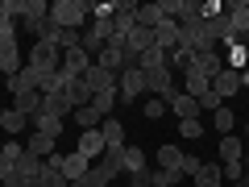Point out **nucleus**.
Segmentation results:
<instances>
[{"label":"nucleus","mask_w":249,"mask_h":187,"mask_svg":"<svg viewBox=\"0 0 249 187\" xmlns=\"http://www.w3.org/2000/svg\"><path fill=\"white\" fill-rule=\"evenodd\" d=\"M50 21L58 29H88V21H91V0H54L50 4Z\"/></svg>","instance_id":"f257e3e1"},{"label":"nucleus","mask_w":249,"mask_h":187,"mask_svg":"<svg viewBox=\"0 0 249 187\" xmlns=\"http://www.w3.org/2000/svg\"><path fill=\"white\" fill-rule=\"evenodd\" d=\"M145 92H150V88H145V71H142V67H129V71H121V88H116L121 104H137Z\"/></svg>","instance_id":"f03ea898"},{"label":"nucleus","mask_w":249,"mask_h":187,"mask_svg":"<svg viewBox=\"0 0 249 187\" xmlns=\"http://www.w3.org/2000/svg\"><path fill=\"white\" fill-rule=\"evenodd\" d=\"M145 88H150V92H154L158 100H166V104H170V100L178 96V92H183V88H178V79H175V71H170V67H158V71H150V75H145Z\"/></svg>","instance_id":"7ed1b4c3"},{"label":"nucleus","mask_w":249,"mask_h":187,"mask_svg":"<svg viewBox=\"0 0 249 187\" xmlns=\"http://www.w3.org/2000/svg\"><path fill=\"white\" fill-rule=\"evenodd\" d=\"M83 83H88L91 96H100V92H116V88H121V75L108 71V67H100V62H91L88 75H83Z\"/></svg>","instance_id":"20e7f679"},{"label":"nucleus","mask_w":249,"mask_h":187,"mask_svg":"<svg viewBox=\"0 0 249 187\" xmlns=\"http://www.w3.org/2000/svg\"><path fill=\"white\" fill-rule=\"evenodd\" d=\"M46 21H50V4H46V0H25V17H21V29H25V34H34V37H42Z\"/></svg>","instance_id":"39448f33"},{"label":"nucleus","mask_w":249,"mask_h":187,"mask_svg":"<svg viewBox=\"0 0 249 187\" xmlns=\"http://www.w3.org/2000/svg\"><path fill=\"white\" fill-rule=\"evenodd\" d=\"M29 67L34 71H58V46L54 42H34L29 46Z\"/></svg>","instance_id":"423d86ee"},{"label":"nucleus","mask_w":249,"mask_h":187,"mask_svg":"<svg viewBox=\"0 0 249 187\" xmlns=\"http://www.w3.org/2000/svg\"><path fill=\"white\" fill-rule=\"evenodd\" d=\"M204 34H208V42L220 50V42H232V21H229V13H216V17H204Z\"/></svg>","instance_id":"0eeeda50"},{"label":"nucleus","mask_w":249,"mask_h":187,"mask_svg":"<svg viewBox=\"0 0 249 187\" xmlns=\"http://www.w3.org/2000/svg\"><path fill=\"white\" fill-rule=\"evenodd\" d=\"M34 183H37V187H71L67 179H62V154H54V158H42V170H37Z\"/></svg>","instance_id":"6e6552de"},{"label":"nucleus","mask_w":249,"mask_h":187,"mask_svg":"<svg viewBox=\"0 0 249 187\" xmlns=\"http://www.w3.org/2000/svg\"><path fill=\"white\" fill-rule=\"evenodd\" d=\"M0 71L9 75V79L21 71V42L17 37H0Z\"/></svg>","instance_id":"1a4fd4ad"},{"label":"nucleus","mask_w":249,"mask_h":187,"mask_svg":"<svg viewBox=\"0 0 249 187\" xmlns=\"http://www.w3.org/2000/svg\"><path fill=\"white\" fill-rule=\"evenodd\" d=\"M212 92H216V96L224 100V104H229V100H232V96L241 92V71H232V67H224V71H220V75L212 79Z\"/></svg>","instance_id":"9d476101"},{"label":"nucleus","mask_w":249,"mask_h":187,"mask_svg":"<svg viewBox=\"0 0 249 187\" xmlns=\"http://www.w3.org/2000/svg\"><path fill=\"white\" fill-rule=\"evenodd\" d=\"M224 13H229V21H232V37H245L249 34V0H232V4H224Z\"/></svg>","instance_id":"9b49d317"},{"label":"nucleus","mask_w":249,"mask_h":187,"mask_svg":"<svg viewBox=\"0 0 249 187\" xmlns=\"http://www.w3.org/2000/svg\"><path fill=\"white\" fill-rule=\"evenodd\" d=\"M154 46H158L162 54L178 50V21H158V25H154Z\"/></svg>","instance_id":"f8f14e48"},{"label":"nucleus","mask_w":249,"mask_h":187,"mask_svg":"<svg viewBox=\"0 0 249 187\" xmlns=\"http://www.w3.org/2000/svg\"><path fill=\"white\" fill-rule=\"evenodd\" d=\"M88 67H91V58H88V50H83V46H75V50H62V71H67V75L83 79V75H88Z\"/></svg>","instance_id":"ddd939ff"},{"label":"nucleus","mask_w":249,"mask_h":187,"mask_svg":"<svg viewBox=\"0 0 249 187\" xmlns=\"http://www.w3.org/2000/svg\"><path fill=\"white\" fill-rule=\"evenodd\" d=\"M88 170H91V158H88V154H79V150H75V154H62V179H67V183L83 179Z\"/></svg>","instance_id":"4468645a"},{"label":"nucleus","mask_w":249,"mask_h":187,"mask_svg":"<svg viewBox=\"0 0 249 187\" xmlns=\"http://www.w3.org/2000/svg\"><path fill=\"white\" fill-rule=\"evenodd\" d=\"M208 88H212V79H208L204 71H196V67H187V71H183V96L199 100V96H204Z\"/></svg>","instance_id":"2eb2a0df"},{"label":"nucleus","mask_w":249,"mask_h":187,"mask_svg":"<svg viewBox=\"0 0 249 187\" xmlns=\"http://www.w3.org/2000/svg\"><path fill=\"white\" fill-rule=\"evenodd\" d=\"M96 62L121 75V71H124V42H116V37H112V42H108L104 50H100V58H96Z\"/></svg>","instance_id":"dca6fc26"},{"label":"nucleus","mask_w":249,"mask_h":187,"mask_svg":"<svg viewBox=\"0 0 249 187\" xmlns=\"http://www.w3.org/2000/svg\"><path fill=\"white\" fill-rule=\"evenodd\" d=\"M104 150H108V142H104L100 129H83V133H79V154H88V158H104Z\"/></svg>","instance_id":"f3484780"},{"label":"nucleus","mask_w":249,"mask_h":187,"mask_svg":"<svg viewBox=\"0 0 249 187\" xmlns=\"http://www.w3.org/2000/svg\"><path fill=\"white\" fill-rule=\"evenodd\" d=\"M9 92H13V96H25V92H37V71L29 67V62H25V67H21V71L9 79Z\"/></svg>","instance_id":"a211bd4d"},{"label":"nucleus","mask_w":249,"mask_h":187,"mask_svg":"<svg viewBox=\"0 0 249 187\" xmlns=\"http://www.w3.org/2000/svg\"><path fill=\"white\" fill-rule=\"evenodd\" d=\"M37 170H42V158H37V154H21V158H17V183L21 187H29V183H34V179H37Z\"/></svg>","instance_id":"6ab92c4d"},{"label":"nucleus","mask_w":249,"mask_h":187,"mask_svg":"<svg viewBox=\"0 0 249 187\" xmlns=\"http://www.w3.org/2000/svg\"><path fill=\"white\" fill-rule=\"evenodd\" d=\"M25 150L37 154V158H54V154H58V142L46 137V133H29V137H25Z\"/></svg>","instance_id":"aec40b11"},{"label":"nucleus","mask_w":249,"mask_h":187,"mask_svg":"<svg viewBox=\"0 0 249 187\" xmlns=\"http://www.w3.org/2000/svg\"><path fill=\"white\" fill-rule=\"evenodd\" d=\"M196 71H204L208 79H216V75L224 71V58H220V50H208V54H196V62H191Z\"/></svg>","instance_id":"412c9836"},{"label":"nucleus","mask_w":249,"mask_h":187,"mask_svg":"<svg viewBox=\"0 0 249 187\" xmlns=\"http://www.w3.org/2000/svg\"><path fill=\"white\" fill-rule=\"evenodd\" d=\"M241 158H245V137L237 133L220 137V162H241Z\"/></svg>","instance_id":"4be33fe9"},{"label":"nucleus","mask_w":249,"mask_h":187,"mask_svg":"<svg viewBox=\"0 0 249 187\" xmlns=\"http://www.w3.org/2000/svg\"><path fill=\"white\" fill-rule=\"evenodd\" d=\"M145 167H150V162H145V150H142V146H124V175H129V179H133V175H142V170Z\"/></svg>","instance_id":"5701e85b"},{"label":"nucleus","mask_w":249,"mask_h":187,"mask_svg":"<svg viewBox=\"0 0 249 187\" xmlns=\"http://www.w3.org/2000/svg\"><path fill=\"white\" fill-rule=\"evenodd\" d=\"M34 133H46V137H54V142H58V137H62V116L37 112V116H34Z\"/></svg>","instance_id":"b1692460"},{"label":"nucleus","mask_w":249,"mask_h":187,"mask_svg":"<svg viewBox=\"0 0 249 187\" xmlns=\"http://www.w3.org/2000/svg\"><path fill=\"white\" fill-rule=\"evenodd\" d=\"M13 108H17L21 116H29V121H34V116L42 112V92H25V96H13Z\"/></svg>","instance_id":"393cba45"},{"label":"nucleus","mask_w":249,"mask_h":187,"mask_svg":"<svg viewBox=\"0 0 249 187\" xmlns=\"http://www.w3.org/2000/svg\"><path fill=\"white\" fill-rule=\"evenodd\" d=\"M196 187H224V175H220V162H204L199 167V175L191 179Z\"/></svg>","instance_id":"a878e982"},{"label":"nucleus","mask_w":249,"mask_h":187,"mask_svg":"<svg viewBox=\"0 0 249 187\" xmlns=\"http://www.w3.org/2000/svg\"><path fill=\"white\" fill-rule=\"evenodd\" d=\"M42 112H50V116H67V112H75V108H71V100L62 96V92H50V96H42Z\"/></svg>","instance_id":"bb28decb"},{"label":"nucleus","mask_w":249,"mask_h":187,"mask_svg":"<svg viewBox=\"0 0 249 187\" xmlns=\"http://www.w3.org/2000/svg\"><path fill=\"white\" fill-rule=\"evenodd\" d=\"M100 133H104L108 146H124V121H116V116H104L100 121Z\"/></svg>","instance_id":"cd10ccee"},{"label":"nucleus","mask_w":249,"mask_h":187,"mask_svg":"<svg viewBox=\"0 0 249 187\" xmlns=\"http://www.w3.org/2000/svg\"><path fill=\"white\" fill-rule=\"evenodd\" d=\"M224 50H229V62H224V67H232V71H245V67H249V50L237 42V37L224 42Z\"/></svg>","instance_id":"c85d7f7f"},{"label":"nucleus","mask_w":249,"mask_h":187,"mask_svg":"<svg viewBox=\"0 0 249 187\" xmlns=\"http://www.w3.org/2000/svg\"><path fill=\"white\" fill-rule=\"evenodd\" d=\"M124 46H129L133 54H145V50H154V29H142V25H137L133 34H129V42H124Z\"/></svg>","instance_id":"c756f323"},{"label":"nucleus","mask_w":249,"mask_h":187,"mask_svg":"<svg viewBox=\"0 0 249 187\" xmlns=\"http://www.w3.org/2000/svg\"><path fill=\"white\" fill-rule=\"evenodd\" d=\"M158 21H166V17H162V0H158V4H142V9H137V25H142V29H154Z\"/></svg>","instance_id":"7c9ffc66"},{"label":"nucleus","mask_w":249,"mask_h":187,"mask_svg":"<svg viewBox=\"0 0 249 187\" xmlns=\"http://www.w3.org/2000/svg\"><path fill=\"white\" fill-rule=\"evenodd\" d=\"M170 112H178V121H187V116L199 112V100H191V96H183V92H178V96L170 100Z\"/></svg>","instance_id":"2f4dec72"},{"label":"nucleus","mask_w":249,"mask_h":187,"mask_svg":"<svg viewBox=\"0 0 249 187\" xmlns=\"http://www.w3.org/2000/svg\"><path fill=\"white\" fill-rule=\"evenodd\" d=\"M75 125H79V129H100V121H104V116H100L96 112V108H91V104H83V108H75Z\"/></svg>","instance_id":"473e14b6"},{"label":"nucleus","mask_w":249,"mask_h":187,"mask_svg":"<svg viewBox=\"0 0 249 187\" xmlns=\"http://www.w3.org/2000/svg\"><path fill=\"white\" fill-rule=\"evenodd\" d=\"M178 162H183V150L178 146H158V167L162 170H178Z\"/></svg>","instance_id":"72a5a7b5"},{"label":"nucleus","mask_w":249,"mask_h":187,"mask_svg":"<svg viewBox=\"0 0 249 187\" xmlns=\"http://www.w3.org/2000/svg\"><path fill=\"white\" fill-rule=\"evenodd\" d=\"M25 121L29 116H21L17 108H4V133H9L13 142H17V133H25Z\"/></svg>","instance_id":"f704fd0d"},{"label":"nucleus","mask_w":249,"mask_h":187,"mask_svg":"<svg viewBox=\"0 0 249 187\" xmlns=\"http://www.w3.org/2000/svg\"><path fill=\"white\" fill-rule=\"evenodd\" d=\"M116 104H121V96H116V92H100V96H91V108H96L100 116H112Z\"/></svg>","instance_id":"c9c22d12"},{"label":"nucleus","mask_w":249,"mask_h":187,"mask_svg":"<svg viewBox=\"0 0 249 187\" xmlns=\"http://www.w3.org/2000/svg\"><path fill=\"white\" fill-rule=\"evenodd\" d=\"M137 67H142V71L150 75V71H158V67H166V54H162L158 46H154V50H145L142 58H137Z\"/></svg>","instance_id":"e433bc0d"},{"label":"nucleus","mask_w":249,"mask_h":187,"mask_svg":"<svg viewBox=\"0 0 249 187\" xmlns=\"http://www.w3.org/2000/svg\"><path fill=\"white\" fill-rule=\"evenodd\" d=\"M212 125H216V133H220V137H229V133H232V125H237V121H232L229 104H224V108H216V112H212Z\"/></svg>","instance_id":"4c0bfd02"},{"label":"nucleus","mask_w":249,"mask_h":187,"mask_svg":"<svg viewBox=\"0 0 249 187\" xmlns=\"http://www.w3.org/2000/svg\"><path fill=\"white\" fill-rule=\"evenodd\" d=\"M88 34H96L100 42L108 46V42H112V21H108V17H91L88 21Z\"/></svg>","instance_id":"58836bf2"},{"label":"nucleus","mask_w":249,"mask_h":187,"mask_svg":"<svg viewBox=\"0 0 249 187\" xmlns=\"http://www.w3.org/2000/svg\"><path fill=\"white\" fill-rule=\"evenodd\" d=\"M178 137H187V142L204 137V121H199V116H187V121H178Z\"/></svg>","instance_id":"ea45409f"},{"label":"nucleus","mask_w":249,"mask_h":187,"mask_svg":"<svg viewBox=\"0 0 249 187\" xmlns=\"http://www.w3.org/2000/svg\"><path fill=\"white\" fill-rule=\"evenodd\" d=\"M166 108H170L166 100H158V96H150V100H145V104H142V112L150 116V121H158V116H166Z\"/></svg>","instance_id":"a19ab883"},{"label":"nucleus","mask_w":249,"mask_h":187,"mask_svg":"<svg viewBox=\"0 0 249 187\" xmlns=\"http://www.w3.org/2000/svg\"><path fill=\"white\" fill-rule=\"evenodd\" d=\"M108 183H112V179H104V175H100V170H96V167H91V170H88V175H83V179H75V183H71V187H108Z\"/></svg>","instance_id":"79ce46f5"},{"label":"nucleus","mask_w":249,"mask_h":187,"mask_svg":"<svg viewBox=\"0 0 249 187\" xmlns=\"http://www.w3.org/2000/svg\"><path fill=\"white\" fill-rule=\"evenodd\" d=\"M79 46L88 50V58H91V62H96V58H100V50H104V42H100L96 34H88V29H83V42H79Z\"/></svg>","instance_id":"37998d69"},{"label":"nucleus","mask_w":249,"mask_h":187,"mask_svg":"<svg viewBox=\"0 0 249 187\" xmlns=\"http://www.w3.org/2000/svg\"><path fill=\"white\" fill-rule=\"evenodd\" d=\"M199 167H204V162H199L196 154H183V162H178V170H183V179H196V175H199Z\"/></svg>","instance_id":"c03bdc74"},{"label":"nucleus","mask_w":249,"mask_h":187,"mask_svg":"<svg viewBox=\"0 0 249 187\" xmlns=\"http://www.w3.org/2000/svg\"><path fill=\"white\" fill-rule=\"evenodd\" d=\"M216 108H224V100H220V96H216V92H212V88H208V92H204V96H199V112H216Z\"/></svg>","instance_id":"a18cd8bd"},{"label":"nucleus","mask_w":249,"mask_h":187,"mask_svg":"<svg viewBox=\"0 0 249 187\" xmlns=\"http://www.w3.org/2000/svg\"><path fill=\"white\" fill-rule=\"evenodd\" d=\"M220 175H224V179H232V183H241V179H245V162H224Z\"/></svg>","instance_id":"49530a36"},{"label":"nucleus","mask_w":249,"mask_h":187,"mask_svg":"<svg viewBox=\"0 0 249 187\" xmlns=\"http://www.w3.org/2000/svg\"><path fill=\"white\" fill-rule=\"evenodd\" d=\"M0 154H4L9 162H17L21 154H25V146H21V142H4V146H0Z\"/></svg>","instance_id":"de8ad7c7"},{"label":"nucleus","mask_w":249,"mask_h":187,"mask_svg":"<svg viewBox=\"0 0 249 187\" xmlns=\"http://www.w3.org/2000/svg\"><path fill=\"white\" fill-rule=\"evenodd\" d=\"M232 187H249V179H241V183H232Z\"/></svg>","instance_id":"09e8293b"},{"label":"nucleus","mask_w":249,"mask_h":187,"mask_svg":"<svg viewBox=\"0 0 249 187\" xmlns=\"http://www.w3.org/2000/svg\"><path fill=\"white\" fill-rule=\"evenodd\" d=\"M0 129H4V112H0Z\"/></svg>","instance_id":"8fccbe9b"},{"label":"nucleus","mask_w":249,"mask_h":187,"mask_svg":"<svg viewBox=\"0 0 249 187\" xmlns=\"http://www.w3.org/2000/svg\"><path fill=\"white\" fill-rule=\"evenodd\" d=\"M245 137H249V125H245Z\"/></svg>","instance_id":"3c124183"},{"label":"nucleus","mask_w":249,"mask_h":187,"mask_svg":"<svg viewBox=\"0 0 249 187\" xmlns=\"http://www.w3.org/2000/svg\"><path fill=\"white\" fill-rule=\"evenodd\" d=\"M29 187H37V183H29Z\"/></svg>","instance_id":"603ef678"}]
</instances>
